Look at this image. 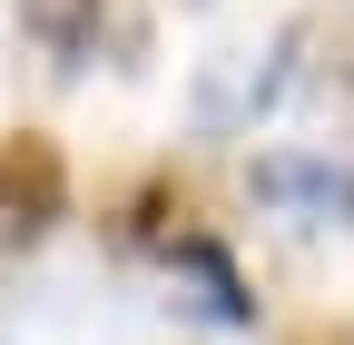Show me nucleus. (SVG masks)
Masks as SVG:
<instances>
[{
	"instance_id": "obj_5",
	"label": "nucleus",
	"mask_w": 354,
	"mask_h": 345,
	"mask_svg": "<svg viewBox=\"0 0 354 345\" xmlns=\"http://www.w3.org/2000/svg\"><path fill=\"white\" fill-rule=\"evenodd\" d=\"M256 197L295 207L305 227H354V168L335 158H256Z\"/></svg>"
},
{
	"instance_id": "obj_6",
	"label": "nucleus",
	"mask_w": 354,
	"mask_h": 345,
	"mask_svg": "<svg viewBox=\"0 0 354 345\" xmlns=\"http://www.w3.org/2000/svg\"><path fill=\"white\" fill-rule=\"evenodd\" d=\"M305 345H354V335H344V326H335V335H325V326H315V335H305Z\"/></svg>"
},
{
	"instance_id": "obj_3",
	"label": "nucleus",
	"mask_w": 354,
	"mask_h": 345,
	"mask_svg": "<svg viewBox=\"0 0 354 345\" xmlns=\"http://www.w3.org/2000/svg\"><path fill=\"white\" fill-rule=\"evenodd\" d=\"M59 207H69V168L59 148L39 139V128H10L0 139V256H20L59 227Z\"/></svg>"
},
{
	"instance_id": "obj_1",
	"label": "nucleus",
	"mask_w": 354,
	"mask_h": 345,
	"mask_svg": "<svg viewBox=\"0 0 354 345\" xmlns=\"http://www.w3.org/2000/svg\"><path fill=\"white\" fill-rule=\"evenodd\" d=\"M286 60H295V30H286V39H266V50H227V60H207V69H197V89H187L197 139H236V128H256L266 109L286 99Z\"/></svg>"
},
{
	"instance_id": "obj_4",
	"label": "nucleus",
	"mask_w": 354,
	"mask_h": 345,
	"mask_svg": "<svg viewBox=\"0 0 354 345\" xmlns=\"http://www.w3.org/2000/svg\"><path fill=\"white\" fill-rule=\"evenodd\" d=\"M167 276L187 286V306H197L207 326H256V296H246V276H236V256L216 247V237H197V227H177V237H167Z\"/></svg>"
},
{
	"instance_id": "obj_2",
	"label": "nucleus",
	"mask_w": 354,
	"mask_h": 345,
	"mask_svg": "<svg viewBox=\"0 0 354 345\" xmlns=\"http://www.w3.org/2000/svg\"><path fill=\"white\" fill-rule=\"evenodd\" d=\"M20 30L39 39L50 69H88L99 50L118 69H138V50H148V20H128L118 0H20Z\"/></svg>"
}]
</instances>
